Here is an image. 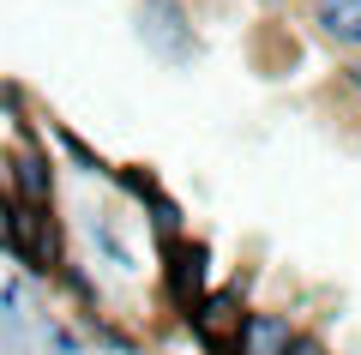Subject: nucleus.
<instances>
[{
    "instance_id": "obj_1",
    "label": "nucleus",
    "mask_w": 361,
    "mask_h": 355,
    "mask_svg": "<svg viewBox=\"0 0 361 355\" xmlns=\"http://www.w3.org/2000/svg\"><path fill=\"white\" fill-rule=\"evenodd\" d=\"M139 30H145V42H151L163 61H187V54H193V30H187V18H180L175 0H145Z\"/></svg>"
},
{
    "instance_id": "obj_2",
    "label": "nucleus",
    "mask_w": 361,
    "mask_h": 355,
    "mask_svg": "<svg viewBox=\"0 0 361 355\" xmlns=\"http://www.w3.org/2000/svg\"><path fill=\"white\" fill-rule=\"evenodd\" d=\"M313 25L337 49H361V0H313Z\"/></svg>"
},
{
    "instance_id": "obj_3",
    "label": "nucleus",
    "mask_w": 361,
    "mask_h": 355,
    "mask_svg": "<svg viewBox=\"0 0 361 355\" xmlns=\"http://www.w3.org/2000/svg\"><path fill=\"white\" fill-rule=\"evenodd\" d=\"M289 343H295V331L277 313H253L241 325V355H289Z\"/></svg>"
},
{
    "instance_id": "obj_4",
    "label": "nucleus",
    "mask_w": 361,
    "mask_h": 355,
    "mask_svg": "<svg viewBox=\"0 0 361 355\" xmlns=\"http://www.w3.org/2000/svg\"><path fill=\"white\" fill-rule=\"evenodd\" d=\"M13 181H18V193H25L30 211H42V205H49V169H42L37 151H18V157H13Z\"/></svg>"
},
{
    "instance_id": "obj_5",
    "label": "nucleus",
    "mask_w": 361,
    "mask_h": 355,
    "mask_svg": "<svg viewBox=\"0 0 361 355\" xmlns=\"http://www.w3.org/2000/svg\"><path fill=\"white\" fill-rule=\"evenodd\" d=\"M90 241L103 247V253L115 259L121 271H133V253H127V247H121V235H115V229H109V223H90Z\"/></svg>"
},
{
    "instance_id": "obj_6",
    "label": "nucleus",
    "mask_w": 361,
    "mask_h": 355,
    "mask_svg": "<svg viewBox=\"0 0 361 355\" xmlns=\"http://www.w3.org/2000/svg\"><path fill=\"white\" fill-rule=\"evenodd\" d=\"M265 6H283V0H265Z\"/></svg>"
},
{
    "instance_id": "obj_7",
    "label": "nucleus",
    "mask_w": 361,
    "mask_h": 355,
    "mask_svg": "<svg viewBox=\"0 0 361 355\" xmlns=\"http://www.w3.org/2000/svg\"><path fill=\"white\" fill-rule=\"evenodd\" d=\"M355 85H361V66H355Z\"/></svg>"
}]
</instances>
